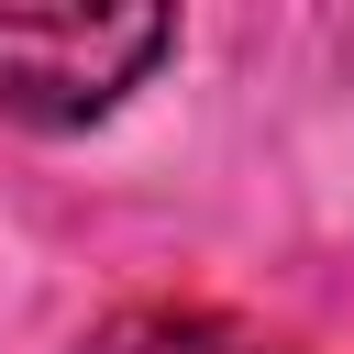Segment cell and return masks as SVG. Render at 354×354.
I'll return each mask as SVG.
<instances>
[{"label":"cell","mask_w":354,"mask_h":354,"mask_svg":"<svg viewBox=\"0 0 354 354\" xmlns=\"http://www.w3.org/2000/svg\"><path fill=\"white\" fill-rule=\"evenodd\" d=\"M177 22L144 0H0V111L11 122H100L122 88L166 66Z\"/></svg>","instance_id":"obj_1"}]
</instances>
